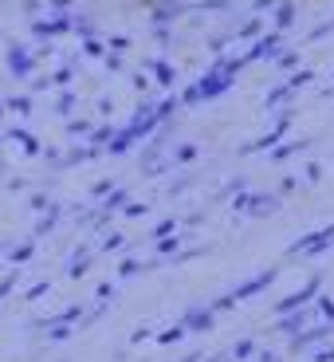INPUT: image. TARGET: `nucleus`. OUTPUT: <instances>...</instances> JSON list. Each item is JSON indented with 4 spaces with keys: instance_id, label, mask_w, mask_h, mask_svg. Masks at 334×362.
<instances>
[{
    "instance_id": "obj_1",
    "label": "nucleus",
    "mask_w": 334,
    "mask_h": 362,
    "mask_svg": "<svg viewBox=\"0 0 334 362\" xmlns=\"http://www.w3.org/2000/svg\"><path fill=\"white\" fill-rule=\"evenodd\" d=\"M232 209L236 213H248V217H271L280 209V193H236Z\"/></svg>"
},
{
    "instance_id": "obj_2",
    "label": "nucleus",
    "mask_w": 334,
    "mask_h": 362,
    "mask_svg": "<svg viewBox=\"0 0 334 362\" xmlns=\"http://www.w3.org/2000/svg\"><path fill=\"white\" fill-rule=\"evenodd\" d=\"M318 296H323V276H311L299 291H291V296H283L280 303H275V315H291V311L311 308V299H318Z\"/></svg>"
},
{
    "instance_id": "obj_3",
    "label": "nucleus",
    "mask_w": 334,
    "mask_h": 362,
    "mask_svg": "<svg viewBox=\"0 0 334 362\" xmlns=\"http://www.w3.org/2000/svg\"><path fill=\"white\" fill-rule=\"evenodd\" d=\"M283 52V32H263L260 40H252V47L244 52V64H260V59H275Z\"/></svg>"
},
{
    "instance_id": "obj_4",
    "label": "nucleus",
    "mask_w": 334,
    "mask_h": 362,
    "mask_svg": "<svg viewBox=\"0 0 334 362\" xmlns=\"http://www.w3.org/2000/svg\"><path fill=\"white\" fill-rule=\"evenodd\" d=\"M334 335V323H323V319H318V323H311L307 331H299L295 339H291V354H299V351H311V346H318V343H326V339Z\"/></svg>"
},
{
    "instance_id": "obj_5",
    "label": "nucleus",
    "mask_w": 334,
    "mask_h": 362,
    "mask_svg": "<svg viewBox=\"0 0 334 362\" xmlns=\"http://www.w3.org/2000/svg\"><path fill=\"white\" fill-rule=\"evenodd\" d=\"M275 276H280V268H263L260 276H252V280H244V284H236L228 296L240 303V299H252V296H260V291H268L271 284H275Z\"/></svg>"
},
{
    "instance_id": "obj_6",
    "label": "nucleus",
    "mask_w": 334,
    "mask_h": 362,
    "mask_svg": "<svg viewBox=\"0 0 334 362\" xmlns=\"http://www.w3.org/2000/svg\"><path fill=\"white\" fill-rule=\"evenodd\" d=\"M181 327H185L189 335H205V331H213V327H217V311L208 308V303H201V308H189L185 315H181Z\"/></svg>"
},
{
    "instance_id": "obj_7",
    "label": "nucleus",
    "mask_w": 334,
    "mask_h": 362,
    "mask_svg": "<svg viewBox=\"0 0 334 362\" xmlns=\"http://www.w3.org/2000/svg\"><path fill=\"white\" fill-rule=\"evenodd\" d=\"M311 323H315V311H311V308H303V311H291V315H280L275 331H280V335H287V339H295L299 331H307Z\"/></svg>"
},
{
    "instance_id": "obj_8",
    "label": "nucleus",
    "mask_w": 334,
    "mask_h": 362,
    "mask_svg": "<svg viewBox=\"0 0 334 362\" xmlns=\"http://www.w3.org/2000/svg\"><path fill=\"white\" fill-rule=\"evenodd\" d=\"M8 71L16 75V79H28V75L36 71V55L28 52L24 44H12L8 47Z\"/></svg>"
},
{
    "instance_id": "obj_9",
    "label": "nucleus",
    "mask_w": 334,
    "mask_h": 362,
    "mask_svg": "<svg viewBox=\"0 0 334 362\" xmlns=\"http://www.w3.org/2000/svg\"><path fill=\"white\" fill-rule=\"evenodd\" d=\"M295 16H299L295 0H280V4H275V12H271V32H283V36H287L291 24H295Z\"/></svg>"
},
{
    "instance_id": "obj_10",
    "label": "nucleus",
    "mask_w": 334,
    "mask_h": 362,
    "mask_svg": "<svg viewBox=\"0 0 334 362\" xmlns=\"http://www.w3.org/2000/svg\"><path fill=\"white\" fill-rule=\"evenodd\" d=\"M145 71H150V79H154L157 87H165V90L177 83V67H173L169 59H150V64H145Z\"/></svg>"
},
{
    "instance_id": "obj_11",
    "label": "nucleus",
    "mask_w": 334,
    "mask_h": 362,
    "mask_svg": "<svg viewBox=\"0 0 334 362\" xmlns=\"http://www.w3.org/2000/svg\"><path fill=\"white\" fill-rule=\"evenodd\" d=\"M8 138H12V142H20V150H24L28 158H40V154H44V146H40V138H32L24 127H12V130H8Z\"/></svg>"
},
{
    "instance_id": "obj_12",
    "label": "nucleus",
    "mask_w": 334,
    "mask_h": 362,
    "mask_svg": "<svg viewBox=\"0 0 334 362\" xmlns=\"http://www.w3.org/2000/svg\"><path fill=\"white\" fill-rule=\"evenodd\" d=\"M307 146H311V138H299V142H287V146H275V150H271V158H275V162H287V158L303 154V150H307Z\"/></svg>"
},
{
    "instance_id": "obj_13",
    "label": "nucleus",
    "mask_w": 334,
    "mask_h": 362,
    "mask_svg": "<svg viewBox=\"0 0 334 362\" xmlns=\"http://www.w3.org/2000/svg\"><path fill=\"white\" fill-rule=\"evenodd\" d=\"M59 221H64V205H52V209L44 213V221L36 225V233H32V236H47L55 225H59Z\"/></svg>"
},
{
    "instance_id": "obj_14",
    "label": "nucleus",
    "mask_w": 334,
    "mask_h": 362,
    "mask_svg": "<svg viewBox=\"0 0 334 362\" xmlns=\"http://www.w3.org/2000/svg\"><path fill=\"white\" fill-rule=\"evenodd\" d=\"M145 268H154V264H145V260H134V256H126V260L118 264V280H134V276H142Z\"/></svg>"
},
{
    "instance_id": "obj_15",
    "label": "nucleus",
    "mask_w": 334,
    "mask_h": 362,
    "mask_svg": "<svg viewBox=\"0 0 334 362\" xmlns=\"http://www.w3.org/2000/svg\"><path fill=\"white\" fill-rule=\"evenodd\" d=\"M32 256H36V240H24V245L8 248V264H12V268H20V264H28Z\"/></svg>"
},
{
    "instance_id": "obj_16",
    "label": "nucleus",
    "mask_w": 334,
    "mask_h": 362,
    "mask_svg": "<svg viewBox=\"0 0 334 362\" xmlns=\"http://www.w3.org/2000/svg\"><path fill=\"white\" fill-rule=\"evenodd\" d=\"M181 245H185V236L173 233V236H162V240H154V252H157V256H177Z\"/></svg>"
},
{
    "instance_id": "obj_17",
    "label": "nucleus",
    "mask_w": 334,
    "mask_h": 362,
    "mask_svg": "<svg viewBox=\"0 0 334 362\" xmlns=\"http://www.w3.org/2000/svg\"><path fill=\"white\" fill-rule=\"evenodd\" d=\"M260 354V343L256 339H240V343L232 346V362H248V358H256Z\"/></svg>"
},
{
    "instance_id": "obj_18",
    "label": "nucleus",
    "mask_w": 334,
    "mask_h": 362,
    "mask_svg": "<svg viewBox=\"0 0 334 362\" xmlns=\"http://www.w3.org/2000/svg\"><path fill=\"white\" fill-rule=\"evenodd\" d=\"M83 55H87V59H107V44H102L99 36H87L83 40Z\"/></svg>"
},
{
    "instance_id": "obj_19",
    "label": "nucleus",
    "mask_w": 334,
    "mask_h": 362,
    "mask_svg": "<svg viewBox=\"0 0 334 362\" xmlns=\"http://www.w3.org/2000/svg\"><path fill=\"white\" fill-rule=\"evenodd\" d=\"M263 36V24H260V20H244V24H240V28H236V40H260Z\"/></svg>"
},
{
    "instance_id": "obj_20",
    "label": "nucleus",
    "mask_w": 334,
    "mask_h": 362,
    "mask_svg": "<svg viewBox=\"0 0 334 362\" xmlns=\"http://www.w3.org/2000/svg\"><path fill=\"white\" fill-rule=\"evenodd\" d=\"M185 335H189V331H185L181 323H173V327H165L162 335H157V346H173V343H181Z\"/></svg>"
},
{
    "instance_id": "obj_21",
    "label": "nucleus",
    "mask_w": 334,
    "mask_h": 362,
    "mask_svg": "<svg viewBox=\"0 0 334 362\" xmlns=\"http://www.w3.org/2000/svg\"><path fill=\"white\" fill-rule=\"evenodd\" d=\"M126 205H130V193L126 189H114L107 201H102V209H107V213H118V209H126Z\"/></svg>"
},
{
    "instance_id": "obj_22",
    "label": "nucleus",
    "mask_w": 334,
    "mask_h": 362,
    "mask_svg": "<svg viewBox=\"0 0 334 362\" xmlns=\"http://www.w3.org/2000/svg\"><path fill=\"white\" fill-rule=\"evenodd\" d=\"M173 165H185V162H197V146L193 142H185V146H177V150H173V158H169Z\"/></svg>"
},
{
    "instance_id": "obj_23",
    "label": "nucleus",
    "mask_w": 334,
    "mask_h": 362,
    "mask_svg": "<svg viewBox=\"0 0 334 362\" xmlns=\"http://www.w3.org/2000/svg\"><path fill=\"white\" fill-rule=\"evenodd\" d=\"M71 79H75V64H64V67H55L52 87H71Z\"/></svg>"
},
{
    "instance_id": "obj_24",
    "label": "nucleus",
    "mask_w": 334,
    "mask_h": 362,
    "mask_svg": "<svg viewBox=\"0 0 334 362\" xmlns=\"http://www.w3.org/2000/svg\"><path fill=\"white\" fill-rule=\"evenodd\" d=\"M4 107H8L12 115H32V99H28V95H12V99H4Z\"/></svg>"
},
{
    "instance_id": "obj_25",
    "label": "nucleus",
    "mask_w": 334,
    "mask_h": 362,
    "mask_svg": "<svg viewBox=\"0 0 334 362\" xmlns=\"http://www.w3.org/2000/svg\"><path fill=\"white\" fill-rule=\"evenodd\" d=\"M90 146H75V150H67L64 154V165H79V162H90Z\"/></svg>"
},
{
    "instance_id": "obj_26",
    "label": "nucleus",
    "mask_w": 334,
    "mask_h": 362,
    "mask_svg": "<svg viewBox=\"0 0 334 362\" xmlns=\"http://www.w3.org/2000/svg\"><path fill=\"white\" fill-rule=\"evenodd\" d=\"M291 95H295V90H291L287 83H280V87H271V90H268V107H280V103H287Z\"/></svg>"
},
{
    "instance_id": "obj_27",
    "label": "nucleus",
    "mask_w": 334,
    "mask_h": 362,
    "mask_svg": "<svg viewBox=\"0 0 334 362\" xmlns=\"http://www.w3.org/2000/svg\"><path fill=\"white\" fill-rule=\"evenodd\" d=\"M177 225H181L177 217H165V221H157V225H154V233H150V236H154V240H162V236H173V233H177Z\"/></svg>"
},
{
    "instance_id": "obj_28",
    "label": "nucleus",
    "mask_w": 334,
    "mask_h": 362,
    "mask_svg": "<svg viewBox=\"0 0 334 362\" xmlns=\"http://www.w3.org/2000/svg\"><path fill=\"white\" fill-rule=\"evenodd\" d=\"M75 103H79V99H75V90H64V95H59V103H55V115L67 118L75 110Z\"/></svg>"
},
{
    "instance_id": "obj_29",
    "label": "nucleus",
    "mask_w": 334,
    "mask_h": 362,
    "mask_svg": "<svg viewBox=\"0 0 334 362\" xmlns=\"http://www.w3.org/2000/svg\"><path fill=\"white\" fill-rule=\"evenodd\" d=\"M311 79H315V71H307V67H299V71H291V75H287V87H291V90H299V87H307Z\"/></svg>"
},
{
    "instance_id": "obj_30",
    "label": "nucleus",
    "mask_w": 334,
    "mask_h": 362,
    "mask_svg": "<svg viewBox=\"0 0 334 362\" xmlns=\"http://www.w3.org/2000/svg\"><path fill=\"white\" fill-rule=\"evenodd\" d=\"M275 67L280 71H299V52H280L275 55Z\"/></svg>"
},
{
    "instance_id": "obj_31",
    "label": "nucleus",
    "mask_w": 334,
    "mask_h": 362,
    "mask_svg": "<svg viewBox=\"0 0 334 362\" xmlns=\"http://www.w3.org/2000/svg\"><path fill=\"white\" fill-rule=\"evenodd\" d=\"M228 4L232 0H197V12L201 16H208V12H228Z\"/></svg>"
},
{
    "instance_id": "obj_32",
    "label": "nucleus",
    "mask_w": 334,
    "mask_h": 362,
    "mask_svg": "<svg viewBox=\"0 0 334 362\" xmlns=\"http://www.w3.org/2000/svg\"><path fill=\"white\" fill-rule=\"evenodd\" d=\"M114 189H118L114 181H99V185H90V201H107Z\"/></svg>"
},
{
    "instance_id": "obj_33",
    "label": "nucleus",
    "mask_w": 334,
    "mask_h": 362,
    "mask_svg": "<svg viewBox=\"0 0 334 362\" xmlns=\"http://www.w3.org/2000/svg\"><path fill=\"white\" fill-rule=\"evenodd\" d=\"M71 335H75V331L67 323H52V331H47V339H52V343H67Z\"/></svg>"
},
{
    "instance_id": "obj_34",
    "label": "nucleus",
    "mask_w": 334,
    "mask_h": 362,
    "mask_svg": "<svg viewBox=\"0 0 334 362\" xmlns=\"http://www.w3.org/2000/svg\"><path fill=\"white\" fill-rule=\"evenodd\" d=\"M90 130H95V127H90L87 118H71V122H67V134H71V138H79V134H90Z\"/></svg>"
},
{
    "instance_id": "obj_35",
    "label": "nucleus",
    "mask_w": 334,
    "mask_h": 362,
    "mask_svg": "<svg viewBox=\"0 0 334 362\" xmlns=\"http://www.w3.org/2000/svg\"><path fill=\"white\" fill-rule=\"evenodd\" d=\"M28 209H32V213H47L52 201H47V193H32V197H28Z\"/></svg>"
},
{
    "instance_id": "obj_36",
    "label": "nucleus",
    "mask_w": 334,
    "mask_h": 362,
    "mask_svg": "<svg viewBox=\"0 0 334 362\" xmlns=\"http://www.w3.org/2000/svg\"><path fill=\"white\" fill-rule=\"evenodd\" d=\"M122 245H126V236H122V233H107V240H102V252H118Z\"/></svg>"
},
{
    "instance_id": "obj_37",
    "label": "nucleus",
    "mask_w": 334,
    "mask_h": 362,
    "mask_svg": "<svg viewBox=\"0 0 334 362\" xmlns=\"http://www.w3.org/2000/svg\"><path fill=\"white\" fill-rule=\"evenodd\" d=\"M122 213H126L130 221H138V217H145V213H150V205H145V201H130V205L122 209Z\"/></svg>"
},
{
    "instance_id": "obj_38",
    "label": "nucleus",
    "mask_w": 334,
    "mask_h": 362,
    "mask_svg": "<svg viewBox=\"0 0 334 362\" xmlns=\"http://www.w3.org/2000/svg\"><path fill=\"white\" fill-rule=\"evenodd\" d=\"M16 284H20V268H12V272H8V276H4V280H0V299L8 296V291H12V288H16Z\"/></svg>"
},
{
    "instance_id": "obj_39",
    "label": "nucleus",
    "mask_w": 334,
    "mask_h": 362,
    "mask_svg": "<svg viewBox=\"0 0 334 362\" xmlns=\"http://www.w3.org/2000/svg\"><path fill=\"white\" fill-rule=\"evenodd\" d=\"M181 103H185V107H197V103H201V90H197V83H189V87L181 90Z\"/></svg>"
},
{
    "instance_id": "obj_40",
    "label": "nucleus",
    "mask_w": 334,
    "mask_h": 362,
    "mask_svg": "<svg viewBox=\"0 0 334 362\" xmlns=\"http://www.w3.org/2000/svg\"><path fill=\"white\" fill-rule=\"evenodd\" d=\"M330 32H334V16L323 20L318 28H311V36H307V40H323V36H330Z\"/></svg>"
},
{
    "instance_id": "obj_41",
    "label": "nucleus",
    "mask_w": 334,
    "mask_h": 362,
    "mask_svg": "<svg viewBox=\"0 0 334 362\" xmlns=\"http://www.w3.org/2000/svg\"><path fill=\"white\" fill-rule=\"evenodd\" d=\"M311 362H334V346H315Z\"/></svg>"
},
{
    "instance_id": "obj_42",
    "label": "nucleus",
    "mask_w": 334,
    "mask_h": 362,
    "mask_svg": "<svg viewBox=\"0 0 334 362\" xmlns=\"http://www.w3.org/2000/svg\"><path fill=\"white\" fill-rule=\"evenodd\" d=\"M47 291H52V284L40 280V284H32V288H28V299H40V296H47Z\"/></svg>"
},
{
    "instance_id": "obj_43",
    "label": "nucleus",
    "mask_w": 334,
    "mask_h": 362,
    "mask_svg": "<svg viewBox=\"0 0 334 362\" xmlns=\"http://www.w3.org/2000/svg\"><path fill=\"white\" fill-rule=\"evenodd\" d=\"M126 47H130V40H126V36H114V40H110V52H114V55H122Z\"/></svg>"
},
{
    "instance_id": "obj_44",
    "label": "nucleus",
    "mask_w": 334,
    "mask_h": 362,
    "mask_svg": "<svg viewBox=\"0 0 334 362\" xmlns=\"http://www.w3.org/2000/svg\"><path fill=\"white\" fill-rule=\"evenodd\" d=\"M303 177H307V181H318V177H323V165H318V162H311L307 170H303Z\"/></svg>"
},
{
    "instance_id": "obj_45",
    "label": "nucleus",
    "mask_w": 334,
    "mask_h": 362,
    "mask_svg": "<svg viewBox=\"0 0 334 362\" xmlns=\"http://www.w3.org/2000/svg\"><path fill=\"white\" fill-rule=\"evenodd\" d=\"M299 189V177H283L280 181V197H283V193H295Z\"/></svg>"
},
{
    "instance_id": "obj_46",
    "label": "nucleus",
    "mask_w": 334,
    "mask_h": 362,
    "mask_svg": "<svg viewBox=\"0 0 334 362\" xmlns=\"http://www.w3.org/2000/svg\"><path fill=\"white\" fill-rule=\"evenodd\" d=\"M95 296H99V299H102V303H107V299H110V296H114V284H99V288H95Z\"/></svg>"
},
{
    "instance_id": "obj_47",
    "label": "nucleus",
    "mask_w": 334,
    "mask_h": 362,
    "mask_svg": "<svg viewBox=\"0 0 334 362\" xmlns=\"http://www.w3.org/2000/svg\"><path fill=\"white\" fill-rule=\"evenodd\" d=\"M256 362H283V358L275 351H260V354H256Z\"/></svg>"
},
{
    "instance_id": "obj_48",
    "label": "nucleus",
    "mask_w": 334,
    "mask_h": 362,
    "mask_svg": "<svg viewBox=\"0 0 334 362\" xmlns=\"http://www.w3.org/2000/svg\"><path fill=\"white\" fill-rule=\"evenodd\" d=\"M208 362H232V351H217V354H208Z\"/></svg>"
},
{
    "instance_id": "obj_49",
    "label": "nucleus",
    "mask_w": 334,
    "mask_h": 362,
    "mask_svg": "<svg viewBox=\"0 0 334 362\" xmlns=\"http://www.w3.org/2000/svg\"><path fill=\"white\" fill-rule=\"evenodd\" d=\"M71 4H75V0H52L55 12H71Z\"/></svg>"
},
{
    "instance_id": "obj_50",
    "label": "nucleus",
    "mask_w": 334,
    "mask_h": 362,
    "mask_svg": "<svg viewBox=\"0 0 334 362\" xmlns=\"http://www.w3.org/2000/svg\"><path fill=\"white\" fill-rule=\"evenodd\" d=\"M107 67H110V71H118V67H122V55L110 52V55H107Z\"/></svg>"
},
{
    "instance_id": "obj_51",
    "label": "nucleus",
    "mask_w": 334,
    "mask_h": 362,
    "mask_svg": "<svg viewBox=\"0 0 334 362\" xmlns=\"http://www.w3.org/2000/svg\"><path fill=\"white\" fill-rule=\"evenodd\" d=\"M145 339H150V327H142V331H134V335H130V343H145Z\"/></svg>"
},
{
    "instance_id": "obj_52",
    "label": "nucleus",
    "mask_w": 334,
    "mask_h": 362,
    "mask_svg": "<svg viewBox=\"0 0 334 362\" xmlns=\"http://www.w3.org/2000/svg\"><path fill=\"white\" fill-rule=\"evenodd\" d=\"M271 4H275V0H252V16H256V12H263V8H271Z\"/></svg>"
},
{
    "instance_id": "obj_53",
    "label": "nucleus",
    "mask_w": 334,
    "mask_h": 362,
    "mask_svg": "<svg viewBox=\"0 0 334 362\" xmlns=\"http://www.w3.org/2000/svg\"><path fill=\"white\" fill-rule=\"evenodd\" d=\"M181 362H205V354H201V351H193L189 358H181Z\"/></svg>"
},
{
    "instance_id": "obj_54",
    "label": "nucleus",
    "mask_w": 334,
    "mask_h": 362,
    "mask_svg": "<svg viewBox=\"0 0 334 362\" xmlns=\"http://www.w3.org/2000/svg\"><path fill=\"white\" fill-rule=\"evenodd\" d=\"M24 8L28 12H40V0H24Z\"/></svg>"
},
{
    "instance_id": "obj_55",
    "label": "nucleus",
    "mask_w": 334,
    "mask_h": 362,
    "mask_svg": "<svg viewBox=\"0 0 334 362\" xmlns=\"http://www.w3.org/2000/svg\"><path fill=\"white\" fill-rule=\"evenodd\" d=\"M4 115H8V107H4V103H0V118H4Z\"/></svg>"
},
{
    "instance_id": "obj_56",
    "label": "nucleus",
    "mask_w": 334,
    "mask_h": 362,
    "mask_svg": "<svg viewBox=\"0 0 334 362\" xmlns=\"http://www.w3.org/2000/svg\"><path fill=\"white\" fill-rule=\"evenodd\" d=\"M0 142H4V134H0Z\"/></svg>"
}]
</instances>
